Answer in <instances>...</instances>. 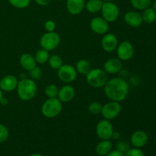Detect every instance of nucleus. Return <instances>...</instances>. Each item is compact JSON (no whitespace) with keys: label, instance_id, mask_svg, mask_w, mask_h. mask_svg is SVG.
Listing matches in <instances>:
<instances>
[{"label":"nucleus","instance_id":"f257e3e1","mask_svg":"<svg viewBox=\"0 0 156 156\" xmlns=\"http://www.w3.org/2000/svg\"><path fill=\"white\" fill-rule=\"evenodd\" d=\"M105 94L113 101H124L129 94V85L121 78H114L108 80L104 88Z\"/></svg>","mask_w":156,"mask_h":156},{"label":"nucleus","instance_id":"f03ea898","mask_svg":"<svg viewBox=\"0 0 156 156\" xmlns=\"http://www.w3.org/2000/svg\"><path fill=\"white\" fill-rule=\"evenodd\" d=\"M37 91L36 83L32 79H23L18 82L17 93L21 100L27 101L35 97Z\"/></svg>","mask_w":156,"mask_h":156},{"label":"nucleus","instance_id":"7ed1b4c3","mask_svg":"<svg viewBox=\"0 0 156 156\" xmlns=\"http://www.w3.org/2000/svg\"><path fill=\"white\" fill-rule=\"evenodd\" d=\"M62 108V102L59 100V98H48L43 104L41 112L47 118H54L60 114Z\"/></svg>","mask_w":156,"mask_h":156},{"label":"nucleus","instance_id":"20e7f679","mask_svg":"<svg viewBox=\"0 0 156 156\" xmlns=\"http://www.w3.org/2000/svg\"><path fill=\"white\" fill-rule=\"evenodd\" d=\"M86 80L88 85L93 88H101L108 82L107 73L101 69H93L86 74Z\"/></svg>","mask_w":156,"mask_h":156},{"label":"nucleus","instance_id":"39448f33","mask_svg":"<svg viewBox=\"0 0 156 156\" xmlns=\"http://www.w3.org/2000/svg\"><path fill=\"white\" fill-rule=\"evenodd\" d=\"M60 44V36L55 31L47 32L42 35L40 40L41 47L47 51L55 50Z\"/></svg>","mask_w":156,"mask_h":156},{"label":"nucleus","instance_id":"423d86ee","mask_svg":"<svg viewBox=\"0 0 156 156\" xmlns=\"http://www.w3.org/2000/svg\"><path fill=\"white\" fill-rule=\"evenodd\" d=\"M121 112V105L119 102L111 101L102 106L101 114L106 120H113L116 118Z\"/></svg>","mask_w":156,"mask_h":156},{"label":"nucleus","instance_id":"0eeeda50","mask_svg":"<svg viewBox=\"0 0 156 156\" xmlns=\"http://www.w3.org/2000/svg\"><path fill=\"white\" fill-rule=\"evenodd\" d=\"M114 128L112 124L108 120H102L98 123L96 126V133L99 139L101 140H110L112 138Z\"/></svg>","mask_w":156,"mask_h":156},{"label":"nucleus","instance_id":"6e6552de","mask_svg":"<svg viewBox=\"0 0 156 156\" xmlns=\"http://www.w3.org/2000/svg\"><path fill=\"white\" fill-rule=\"evenodd\" d=\"M102 17L104 19L106 20L108 23L114 22L118 18L119 8L114 2H104L101 8Z\"/></svg>","mask_w":156,"mask_h":156},{"label":"nucleus","instance_id":"1a4fd4ad","mask_svg":"<svg viewBox=\"0 0 156 156\" xmlns=\"http://www.w3.org/2000/svg\"><path fill=\"white\" fill-rule=\"evenodd\" d=\"M57 76L62 82L70 83L77 77V71L73 66L69 64H65L58 69Z\"/></svg>","mask_w":156,"mask_h":156},{"label":"nucleus","instance_id":"9d476101","mask_svg":"<svg viewBox=\"0 0 156 156\" xmlns=\"http://www.w3.org/2000/svg\"><path fill=\"white\" fill-rule=\"evenodd\" d=\"M117 53L119 59L122 61H128L133 56L134 47L129 41H123L117 46Z\"/></svg>","mask_w":156,"mask_h":156},{"label":"nucleus","instance_id":"9b49d317","mask_svg":"<svg viewBox=\"0 0 156 156\" xmlns=\"http://www.w3.org/2000/svg\"><path fill=\"white\" fill-rule=\"evenodd\" d=\"M90 27L97 34H105L109 29V23L103 18L96 17L90 22Z\"/></svg>","mask_w":156,"mask_h":156},{"label":"nucleus","instance_id":"f8f14e48","mask_svg":"<svg viewBox=\"0 0 156 156\" xmlns=\"http://www.w3.org/2000/svg\"><path fill=\"white\" fill-rule=\"evenodd\" d=\"M118 46V39L114 34H105L101 40V47L105 52L114 51Z\"/></svg>","mask_w":156,"mask_h":156},{"label":"nucleus","instance_id":"ddd939ff","mask_svg":"<svg viewBox=\"0 0 156 156\" xmlns=\"http://www.w3.org/2000/svg\"><path fill=\"white\" fill-rule=\"evenodd\" d=\"M18 80L16 76L13 75H8L2 78L0 80V88L5 92H11L17 88Z\"/></svg>","mask_w":156,"mask_h":156},{"label":"nucleus","instance_id":"4468645a","mask_svg":"<svg viewBox=\"0 0 156 156\" xmlns=\"http://www.w3.org/2000/svg\"><path fill=\"white\" fill-rule=\"evenodd\" d=\"M124 21L126 23V24L133 27H140L143 22L142 15L134 11H130L125 14Z\"/></svg>","mask_w":156,"mask_h":156},{"label":"nucleus","instance_id":"2eb2a0df","mask_svg":"<svg viewBox=\"0 0 156 156\" xmlns=\"http://www.w3.org/2000/svg\"><path fill=\"white\" fill-rule=\"evenodd\" d=\"M121 60L117 58H111L108 59L104 64V70L108 74H116L122 69Z\"/></svg>","mask_w":156,"mask_h":156},{"label":"nucleus","instance_id":"dca6fc26","mask_svg":"<svg viewBox=\"0 0 156 156\" xmlns=\"http://www.w3.org/2000/svg\"><path fill=\"white\" fill-rule=\"evenodd\" d=\"M75 90L71 85H64L60 89H59L57 98L61 102L68 103L71 101L75 97Z\"/></svg>","mask_w":156,"mask_h":156},{"label":"nucleus","instance_id":"f3484780","mask_svg":"<svg viewBox=\"0 0 156 156\" xmlns=\"http://www.w3.org/2000/svg\"><path fill=\"white\" fill-rule=\"evenodd\" d=\"M148 135L145 131L137 130L131 136V143L136 148H142L147 143Z\"/></svg>","mask_w":156,"mask_h":156},{"label":"nucleus","instance_id":"a211bd4d","mask_svg":"<svg viewBox=\"0 0 156 156\" xmlns=\"http://www.w3.org/2000/svg\"><path fill=\"white\" fill-rule=\"evenodd\" d=\"M85 6V0H67L66 8L68 12L73 15H77L83 11Z\"/></svg>","mask_w":156,"mask_h":156},{"label":"nucleus","instance_id":"6ab92c4d","mask_svg":"<svg viewBox=\"0 0 156 156\" xmlns=\"http://www.w3.org/2000/svg\"><path fill=\"white\" fill-rule=\"evenodd\" d=\"M20 65L24 70L30 72L37 66V62L34 56L30 53H24L20 58Z\"/></svg>","mask_w":156,"mask_h":156},{"label":"nucleus","instance_id":"aec40b11","mask_svg":"<svg viewBox=\"0 0 156 156\" xmlns=\"http://www.w3.org/2000/svg\"><path fill=\"white\" fill-rule=\"evenodd\" d=\"M113 147L112 143L108 140H103L98 143L96 146L95 151L97 154L100 156L107 155L111 151Z\"/></svg>","mask_w":156,"mask_h":156},{"label":"nucleus","instance_id":"412c9836","mask_svg":"<svg viewBox=\"0 0 156 156\" xmlns=\"http://www.w3.org/2000/svg\"><path fill=\"white\" fill-rule=\"evenodd\" d=\"M103 4L102 0H88L85 5V8L90 13H96L101 10Z\"/></svg>","mask_w":156,"mask_h":156},{"label":"nucleus","instance_id":"4be33fe9","mask_svg":"<svg viewBox=\"0 0 156 156\" xmlns=\"http://www.w3.org/2000/svg\"><path fill=\"white\" fill-rule=\"evenodd\" d=\"M76 69L78 73L82 75H86L91 70V64L87 59H79L76 62Z\"/></svg>","mask_w":156,"mask_h":156},{"label":"nucleus","instance_id":"5701e85b","mask_svg":"<svg viewBox=\"0 0 156 156\" xmlns=\"http://www.w3.org/2000/svg\"><path fill=\"white\" fill-rule=\"evenodd\" d=\"M143 21L147 24H152L156 20V12L153 8H147L143 10L142 14Z\"/></svg>","mask_w":156,"mask_h":156},{"label":"nucleus","instance_id":"b1692460","mask_svg":"<svg viewBox=\"0 0 156 156\" xmlns=\"http://www.w3.org/2000/svg\"><path fill=\"white\" fill-rule=\"evenodd\" d=\"M35 60L39 64H44L48 62L50 55H49V51L44 50V49H40L35 53Z\"/></svg>","mask_w":156,"mask_h":156},{"label":"nucleus","instance_id":"393cba45","mask_svg":"<svg viewBox=\"0 0 156 156\" xmlns=\"http://www.w3.org/2000/svg\"><path fill=\"white\" fill-rule=\"evenodd\" d=\"M130 2L134 9L143 11L147 8L150 7L152 4V0H130Z\"/></svg>","mask_w":156,"mask_h":156},{"label":"nucleus","instance_id":"a878e982","mask_svg":"<svg viewBox=\"0 0 156 156\" xmlns=\"http://www.w3.org/2000/svg\"><path fill=\"white\" fill-rule=\"evenodd\" d=\"M49 65L53 69H59L62 65H63V62L62 59L59 55H52L49 58Z\"/></svg>","mask_w":156,"mask_h":156},{"label":"nucleus","instance_id":"bb28decb","mask_svg":"<svg viewBox=\"0 0 156 156\" xmlns=\"http://www.w3.org/2000/svg\"><path fill=\"white\" fill-rule=\"evenodd\" d=\"M58 93H59V88L55 85H49L45 88V94L48 98H57Z\"/></svg>","mask_w":156,"mask_h":156},{"label":"nucleus","instance_id":"cd10ccee","mask_svg":"<svg viewBox=\"0 0 156 156\" xmlns=\"http://www.w3.org/2000/svg\"><path fill=\"white\" fill-rule=\"evenodd\" d=\"M9 3L17 9H24L30 5V0H9Z\"/></svg>","mask_w":156,"mask_h":156},{"label":"nucleus","instance_id":"c85d7f7f","mask_svg":"<svg viewBox=\"0 0 156 156\" xmlns=\"http://www.w3.org/2000/svg\"><path fill=\"white\" fill-rule=\"evenodd\" d=\"M101 109L102 105L99 102H92L88 106V111L94 115H98V114H101Z\"/></svg>","mask_w":156,"mask_h":156},{"label":"nucleus","instance_id":"c756f323","mask_svg":"<svg viewBox=\"0 0 156 156\" xmlns=\"http://www.w3.org/2000/svg\"><path fill=\"white\" fill-rule=\"evenodd\" d=\"M9 130L5 125L0 123V143H4L9 138Z\"/></svg>","mask_w":156,"mask_h":156},{"label":"nucleus","instance_id":"7c9ffc66","mask_svg":"<svg viewBox=\"0 0 156 156\" xmlns=\"http://www.w3.org/2000/svg\"><path fill=\"white\" fill-rule=\"evenodd\" d=\"M125 156H145L144 152L139 148L129 149L125 153Z\"/></svg>","mask_w":156,"mask_h":156},{"label":"nucleus","instance_id":"2f4dec72","mask_svg":"<svg viewBox=\"0 0 156 156\" xmlns=\"http://www.w3.org/2000/svg\"><path fill=\"white\" fill-rule=\"evenodd\" d=\"M129 149V146L126 141H119L116 145V149L120 152L126 153V151Z\"/></svg>","mask_w":156,"mask_h":156},{"label":"nucleus","instance_id":"473e14b6","mask_svg":"<svg viewBox=\"0 0 156 156\" xmlns=\"http://www.w3.org/2000/svg\"><path fill=\"white\" fill-rule=\"evenodd\" d=\"M29 74H30V76L32 78V79H38L42 75V70L39 67L36 66L29 72Z\"/></svg>","mask_w":156,"mask_h":156},{"label":"nucleus","instance_id":"72a5a7b5","mask_svg":"<svg viewBox=\"0 0 156 156\" xmlns=\"http://www.w3.org/2000/svg\"><path fill=\"white\" fill-rule=\"evenodd\" d=\"M44 27H45L46 30L47 32H52L54 31L55 28H56V24L52 20H49V21H46L45 24H44Z\"/></svg>","mask_w":156,"mask_h":156},{"label":"nucleus","instance_id":"f704fd0d","mask_svg":"<svg viewBox=\"0 0 156 156\" xmlns=\"http://www.w3.org/2000/svg\"><path fill=\"white\" fill-rule=\"evenodd\" d=\"M106 156H125V153L116 149L114 151H111Z\"/></svg>","mask_w":156,"mask_h":156},{"label":"nucleus","instance_id":"c9c22d12","mask_svg":"<svg viewBox=\"0 0 156 156\" xmlns=\"http://www.w3.org/2000/svg\"><path fill=\"white\" fill-rule=\"evenodd\" d=\"M50 1H51V0H35V2H36L38 5L43 6L47 5L50 2Z\"/></svg>","mask_w":156,"mask_h":156},{"label":"nucleus","instance_id":"e433bc0d","mask_svg":"<svg viewBox=\"0 0 156 156\" xmlns=\"http://www.w3.org/2000/svg\"><path fill=\"white\" fill-rule=\"evenodd\" d=\"M120 133H119L118 132H114L113 133V135H112V138L114 139V140H118L119 138H120Z\"/></svg>","mask_w":156,"mask_h":156},{"label":"nucleus","instance_id":"4c0bfd02","mask_svg":"<svg viewBox=\"0 0 156 156\" xmlns=\"http://www.w3.org/2000/svg\"><path fill=\"white\" fill-rule=\"evenodd\" d=\"M0 104L2 105H6L8 104V99L6 98L2 97V98L1 101H0Z\"/></svg>","mask_w":156,"mask_h":156},{"label":"nucleus","instance_id":"58836bf2","mask_svg":"<svg viewBox=\"0 0 156 156\" xmlns=\"http://www.w3.org/2000/svg\"><path fill=\"white\" fill-rule=\"evenodd\" d=\"M29 156H44V155L39 153H34V154H31V155H30Z\"/></svg>","mask_w":156,"mask_h":156},{"label":"nucleus","instance_id":"ea45409f","mask_svg":"<svg viewBox=\"0 0 156 156\" xmlns=\"http://www.w3.org/2000/svg\"><path fill=\"white\" fill-rule=\"evenodd\" d=\"M3 97V94H2V89L0 88V101H1V99Z\"/></svg>","mask_w":156,"mask_h":156},{"label":"nucleus","instance_id":"a19ab883","mask_svg":"<svg viewBox=\"0 0 156 156\" xmlns=\"http://www.w3.org/2000/svg\"><path fill=\"white\" fill-rule=\"evenodd\" d=\"M153 9H154V10L155 11V12H156V0L155 2H154V3H153Z\"/></svg>","mask_w":156,"mask_h":156},{"label":"nucleus","instance_id":"79ce46f5","mask_svg":"<svg viewBox=\"0 0 156 156\" xmlns=\"http://www.w3.org/2000/svg\"><path fill=\"white\" fill-rule=\"evenodd\" d=\"M102 1L105 2H113L114 0H102Z\"/></svg>","mask_w":156,"mask_h":156},{"label":"nucleus","instance_id":"37998d69","mask_svg":"<svg viewBox=\"0 0 156 156\" xmlns=\"http://www.w3.org/2000/svg\"><path fill=\"white\" fill-rule=\"evenodd\" d=\"M56 1H64V0H56Z\"/></svg>","mask_w":156,"mask_h":156}]
</instances>
